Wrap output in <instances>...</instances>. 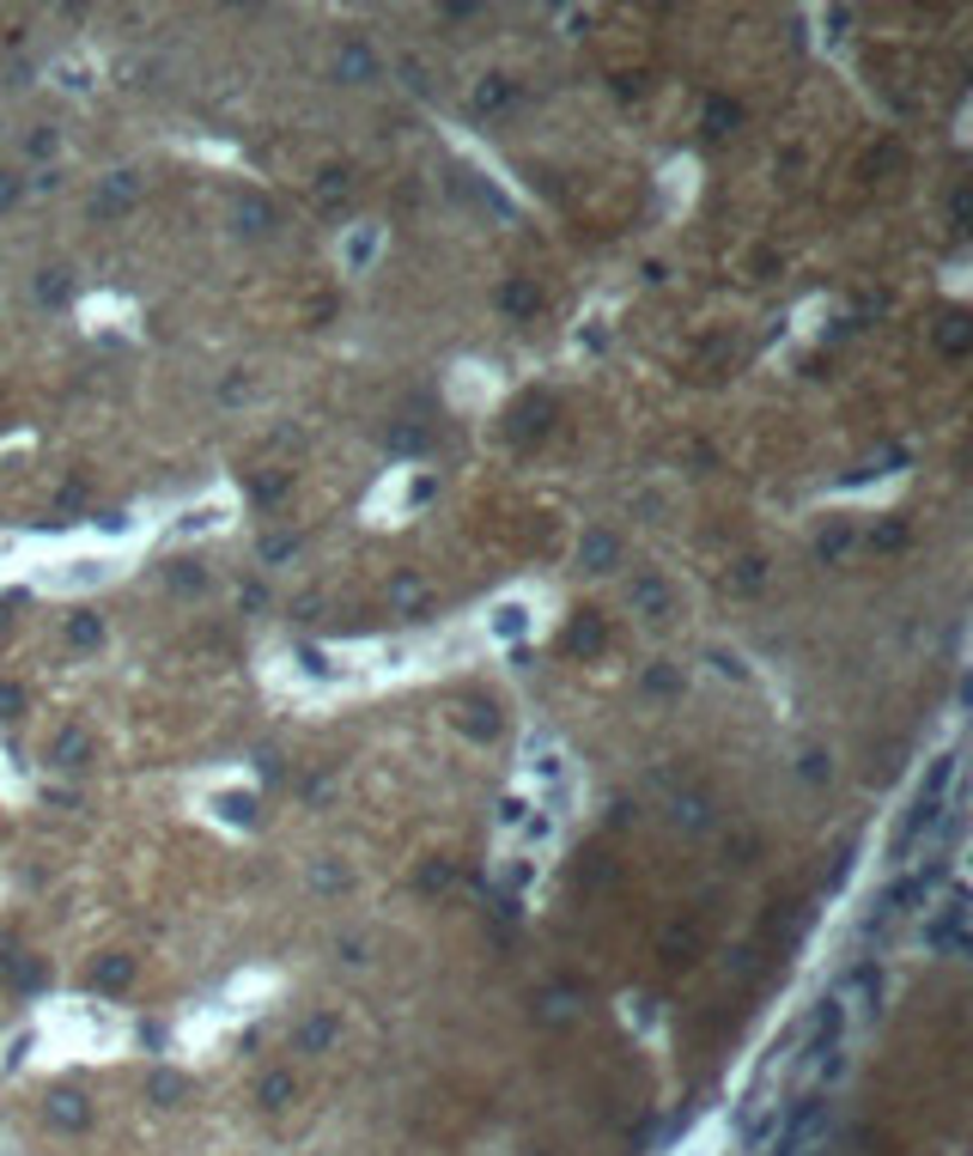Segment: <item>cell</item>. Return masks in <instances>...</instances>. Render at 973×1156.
I'll return each instance as SVG.
<instances>
[{
	"mask_svg": "<svg viewBox=\"0 0 973 1156\" xmlns=\"http://www.w3.org/2000/svg\"><path fill=\"white\" fill-rule=\"evenodd\" d=\"M49 1114H56L61 1126H86V1108H80V1096H73V1089H61V1096L49 1101Z\"/></svg>",
	"mask_w": 973,
	"mask_h": 1156,
	"instance_id": "obj_1",
	"label": "cell"
},
{
	"mask_svg": "<svg viewBox=\"0 0 973 1156\" xmlns=\"http://www.w3.org/2000/svg\"><path fill=\"white\" fill-rule=\"evenodd\" d=\"M287 1101H292V1077L275 1071V1077L262 1084V1108H287Z\"/></svg>",
	"mask_w": 973,
	"mask_h": 1156,
	"instance_id": "obj_2",
	"label": "cell"
},
{
	"mask_svg": "<svg viewBox=\"0 0 973 1156\" xmlns=\"http://www.w3.org/2000/svg\"><path fill=\"white\" fill-rule=\"evenodd\" d=\"M152 1096H159L165 1108H171V1101L183 1096V1077H152Z\"/></svg>",
	"mask_w": 973,
	"mask_h": 1156,
	"instance_id": "obj_3",
	"label": "cell"
},
{
	"mask_svg": "<svg viewBox=\"0 0 973 1156\" xmlns=\"http://www.w3.org/2000/svg\"><path fill=\"white\" fill-rule=\"evenodd\" d=\"M822 761H827V755H822V749H810V755H803V773H810V779H822V773H827V768H822Z\"/></svg>",
	"mask_w": 973,
	"mask_h": 1156,
	"instance_id": "obj_4",
	"label": "cell"
},
{
	"mask_svg": "<svg viewBox=\"0 0 973 1156\" xmlns=\"http://www.w3.org/2000/svg\"><path fill=\"white\" fill-rule=\"evenodd\" d=\"M128 980V962H103V986H122Z\"/></svg>",
	"mask_w": 973,
	"mask_h": 1156,
	"instance_id": "obj_5",
	"label": "cell"
}]
</instances>
